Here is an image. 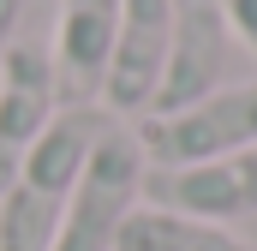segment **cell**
<instances>
[{"instance_id":"6da1fadb","label":"cell","mask_w":257,"mask_h":251,"mask_svg":"<svg viewBox=\"0 0 257 251\" xmlns=\"http://www.w3.org/2000/svg\"><path fill=\"white\" fill-rule=\"evenodd\" d=\"M108 126H114V114H102V108H60L48 120L36 150L24 156V168L12 174V186L0 191V251H54L78 174Z\"/></svg>"},{"instance_id":"7a4b0ae2","label":"cell","mask_w":257,"mask_h":251,"mask_svg":"<svg viewBox=\"0 0 257 251\" xmlns=\"http://www.w3.org/2000/svg\"><path fill=\"white\" fill-rule=\"evenodd\" d=\"M144 168L150 162L138 150V132L126 120H114L96 138V150L78 174V191H72V203L60 215L54 251H114L126 215L144 203Z\"/></svg>"},{"instance_id":"3957f363","label":"cell","mask_w":257,"mask_h":251,"mask_svg":"<svg viewBox=\"0 0 257 251\" xmlns=\"http://www.w3.org/2000/svg\"><path fill=\"white\" fill-rule=\"evenodd\" d=\"M150 168H197L257 144V78H233L180 114H150L132 126Z\"/></svg>"},{"instance_id":"277c9868","label":"cell","mask_w":257,"mask_h":251,"mask_svg":"<svg viewBox=\"0 0 257 251\" xmlns=\"http://www.w3.org/2000/svg\"><path fill=\"white\" fill-rule=\"evenodd\" d=\"M233 48L239 42L227 30V6L221 0H174L168 66H162L150 114H180V108L203 102V96H215L221 84H233Z\"/></svg>"},{"instance_id":"5b68a950","label":"cell","mask_w":257,"mask_h":251,"mask_svg":"<svg viewBox=\"0 0 257 251\" xmlns=\"http://www.w3.org/2000/svg\"><path fill=\"white\" fill-rule=\"evenodd\" d=\"M168 36H174V0H120V30L102 78V114L114 120H144L168 66Z\"/></svg>"},{"instance_id":"8992f818","label":"cell","mask_w":257,"mask_h":251,"mask_svg":"<svg viewBox=\"0 0 257 251\" xmlns=\"http://www.w3.org/2000/svg\"><path fill=\"white\" fill-rule=\"evenodd\" d=\"M144 203L180 209L197 221H245L257 215V144L197 162V168H144Z\"/></svg>"},{"instance_id":"52a82bcc","label":"cell","mask_w":257,"mask_h":251,"mask_svg":"<svg viewBox=\"0 0 257 251\" xmlns=\"http://www.w3.org/2000/svg\"><path fill=\"white\" fill-rule=\"evenodd\" d=\"M120 30V0H60L48 60L60 78V108H102V78Z\"/></svg>"},{"instance_id":"ba28073f","label":"cell","mask_w":257,"mask_h":251,"mask_svg":"<svg viewBox=\"0 0 257 251\" xmlns=\"http://www.w3.org/2000/svg\"><path fill=\"white\" fill-rule=\"evenodd\" d=\"M60 114V78L48 48L24 42L12 48L6 78H0V191L12 186V174L24 168V156L36 150V138L48 132V120Z\"/></svg>"},{"instance_id":"9c48e42d","label":"cell","mask_w":257,"mask_h":251,"mask_svg":"<svg viewBox=\"0 0 257 251\" xmlns=\"http://www.w3.org/2000/svg\"><path fill=\"white\" fill-rule=\"evenodd\" d=\"M114 251H257L251 239H239L233 227L221 221H197L180 209H156V203H138L120 227Z\"/></svg>"},{"instance_id":"30bf717a","label":"cell","mask_w":257,"mask_h":251,"mask_svg":"<svg viewBox=\"0 0 257 251\" xmlns=\"http://www.w3.org/2000/svg\"><path fill=\"white\" fill-rule=\"evenodd\" d=\"M227 6V30H233V42L257 54V0H221Z\"/></svg>"},{"instance_id":"8fae6325","label":"cell","mask_w":257,"mask_h":251,"mask_svg":"<svg viewBox=\"0 0 257 251\" xmlns=\"http://www.w3.org/2000/svg\"><path fill=\"white\" fill-rule=\"evenodd\" d=\"M18 12H24V0H0V78H6V60L18 48Z\"/></svg>"}]
</instances>
